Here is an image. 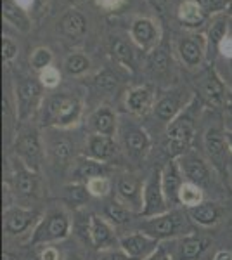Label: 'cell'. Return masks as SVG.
Wrapping results in <instances>:
<instances>
[{"instance_id":"1","label":"cell","mask_w":232,"mask_h":260,"mask_svg":"<svg viewBox=\"0 0 232 260\" xmlns=\"http://www.w3.org/2000/svg\"><path fill=\"white\" fill-rule=\"evenodd\" d=\"M82 113V104L77 98L71 95H56L47 103L44 115V123L52 127H70L77 123Z\"/></svg>"},{"instance_id":"2","label":"cell","mask_w":232,"mask_h":260,"mask_svg":"<svg viewBox=\"0 0 232 260\" xmlns=\"http://www.w3.org/2000/svg\"><path fill=\"white\" fill-rule=\"evenodd\" d=\"M194 136V121L191 116L182 115L168 125L167 141H164V153L170 158L180 156L189 148Z\"/></svg>"},{"instance_id":"3","label":"cell","mask_w":232,"mask_h":260,"mask_svg":"<svg viewBox=\"0 0 232 260\" xmlns=\"http://www.w3.org/2000/svg\"><path fill=\"white\" fill-rule=\"evenodd\" d=\"M144 207L139 215L149 219V217H158L167 213V205L168 201L164 198V191H163V184H161V172L156 170L153 172V175L149 177V180L146 182L144 189Z\"/></svg>"},{"instance_id":"4","label":"cell","mask_w":232,"mask_h":260,"mask_svg":"<svg viewBox=\"0 0 232 260\" xmlns=\"http://www.w3.org/2000/svg\"><path fill=\"white\" fill-rule=\"evenodd\" d=\"M141 233L151 236L153 240L159 241L164 238H172L182 229V217L177 212L163 213V215L153 217V219H147L139 225Z\"/></svg>"},{"instance_id":"5","label":"cell","mask_w":232,"mask_h":260,"mask_svg":"<svg viewBox=\"0 0 232 260\" xmlns=\"http://www.w3.org/2000/svg\"><path fill=\"white\" fill-rule=\"evenodd\" d=\"M70 234V220L64 213H52L45 220L40 222V225L35 229L31 238V245L40 243H50L57 240H64Z\"/></svg>"},{"instance_id":"6","label":"cell","mask_w":232,"mask_h":260,"mask_svg":"<svg viewBox=\"0 0 232 260\" xmlns=\"http://www.w3.org/2000/svg\"><path fill=\"white\" fill-rule=\"evenodd\" d=\"M182 169H180V163L175 160H170L161 170V184L164 191V198H167L168 205H177L179 201L180 189L184 186L182 180Z\"/></svg>"},{"instance_id":"7","label":"cell","mask_w":232,"mask_h":260,"mask_svg":"<svg viewBox=\"0 0 232 260\" xmlns=\"http://www.w3.org/2000/svg\"><path fill=\"white\" fill-rule=\"evenodd\" d=\"M205 148L208 151L210 160L218 170L223 172L227 165V149H229V142L222 130L210 128L205 136Z\"/></svg>"},{"instance_id":"8","label":"cell","mask_w":232,"mask_h":260,"mask_svg":"<svg viewBox=\"0 0 232 260\" xmlns=\"http://www.w3.org/2000/svg\"><path fill=\"white\" fill-rule=\"evenodd\" d=\"M180 169H182V174L185 175L187 182L196 184L200 187L210 182V170L200 156H194V154L184 156L182 161H180Z\"/></svg>"},{"instance_id":"9","label":"cell","mask_w":232,"mask_h":260,"mask_svg":"<svg viewBox=\"0 0 232 260\" xmlns=\"http://www.w3.org/2000/svg\"><path fill=\"white\" fill-rule=\"evenodd\" d=\"M18 153L23 158L24 163L29 167L31 170H37L40 165V156H42V148H40V141L37 132H28L24 136L19 137L18 141Z\"/></svg>"},{"instance_id":"10","label":"cell","mask_w":232,"mask_h":260,"mask_svg":"<svg viewBox=\"0 0 232 260\" xmlns=\"http://www.w3.org/2000/svg\"><path fill=\"white\" fill-rule=\"evenodd\" d=\"M121 250L125 251L130 257H141L146 255L147 251H151L154 246H158V241L153 240L151 236H147L144 233H137V234H128V236L121 238L120 240Z\"/></svg>"},{"instance_id":"11","label":"cell","mask_w":232,"mask_h":260,"mask_svg":"<svg viewBox=\"0 0 232 260\" xmlns=\"http://www.w3.org/2000/svg\"><path fill=\"white\" fill-rule=\"evenodd\" d=\"M35 219H37V212L23 210V208H11V210L6 212L4 228H6L9 234H21L33 224Z\"/></svg>"},{"instance_id":"12","label":"cell","mask_w":232,"mask_h":260,"mask_svg":"<svg viewBox=\"0 0 232 260\" xmlns=\"http://www.w3.org/2000/svg\"><path fill=\"white\" fill-rule=\"evenodd\" d=\"M116 153V144L109 136H92L88 141V156L99 161H106Z\"/></svg>"},{"instance_id":"13","label":"cell","mask_w":232,"mask_h":260,"mask_svg":"<svg viewBox=\"0 0 232 260\" xmlns=\"http://www.w3.org/2000/svg\"><path fill=\"white\" fill-rule=\"evenodd\" d=\"M189 215L194 222H197L200 225H215L218 220H220V208H218L217 203H212V201H203V203L196 205V207L189 208Z\"/></svg>"},{"instance_id":"14","label":"cell","mask_w":232,"mask_h":260,"mask_svg":"<svg viewBox=\"0 0 232 260\" xmlns=\"http://www.w3.org/2000/svg\"><path fill=\"white\" fill-rule=\"evenodd\" d=\"M40 83L37 80H24L19 87V116L24 118L40 98Z\"/></svg>"},{"instance_id":"15","label":"cell","mask_w":232,"mask_h":260,"mask_svg":"<svg viewBox=\"0 0 232 260\" xmlns=\"http://www.w3.org/2000/svg\"><path fill=\"white\" fill-rule=\"evenodd\" d=\"M206 16H208V12L196 0H185L179 7V18L187 26H200L205 23Z\"/></svg>"},{"instance_id":"16","label":"cell","mask_w":232,"mask_h":260,"mask_svg":"<svg viewBox=\"0 0 232 260\" xmlns=\"http://www.w3.org/2000/svg\"><path fill=\"white\" fill-rule=\"evenodd\" d=\"M90 127L94 128V132L99 134V136L111 137L116 128V118H115V115H113V111L109 110V108H101V110H97L90 118Z\"/></svg>"},{"instance_id":"17","label":"cell","mask_w":232,"mask_h":260,"mask_svg":"<svg viewBox=\"0 0 232 260\" xmlns=\"http://www.w3.org/2000/svg\"><path fill=\"white\" fill-rule=\"evenodd\" d=\"M59 28H61V31L64 33L66 37H70V39H80V37L87 31V21L80 12L71 11L68 14L62 16L61 23H59Z\"/></svg>"},{"instance_id":"18","label":"cell","mask_w":232,"mask_h":260,"mask_svg":"<svg viewBox=\"0 0 232 260\" xmlns=\"http://www.w3.org/2000/svg\"><path fill=\"white\" fill-rule=\"evenodd\" d=\"M2 16L6 21H9L12 26H16L21 31L29 30V19L18 4H14L12 0H2Z\"/></svg>"},{"instance_id":"19","label":"cell","mask_w":232,"mask_h":260,"mask_svg":"<svg viewBox=\"0 0 232 260\" xmlns=\"http://www.w3.org/2000/svg\"><path fill=\"white\" fill-rule=\"evenodd\" d=\"M118 192L123 198L126 203L132 205V207H139L142 200V191H141V184L136 177L132 175H125L120 179L118 182Z\"/></svg>"},{"instance_id":"20","label":"cell","mask_w":232,"mask_h":260,"mask_svg":"<svg viewBox=\"0 0 232 260\" xmlns=\"http://www.w3.org/2000/svg\"><path fill=\"white\" fill-rule=\"evenodd\" d=\"M208 238H185L179 246V258L180 260H197L208 248Z\"/></svg>"},{"instance_id":"21","label":"cell","mask_w":232,"mask_h":260,"mask_svg":"<svg viewBox=\"0 0 232 260\" xmlns=\"http://www.w3.org/2000/svg\"><path fill=\"white\" fill-rule=\"evenodd\" d=\"M104 172H106L104 163H101L99 160H94V158H87V160H82L78 163L77 170H75V177L80 180H85V184H87L88 180L94 177H103Z\"/></svg>"},{"instance_id":"22","label":"cell","mask_w":232,"mask_h":260,"mask_svg":"<svg viewBox=\"0 0 232 260\" xmlns=\"http://www.w3.org/2000/svg\"><path fill=\"white\" fill-rule=\"evenodd\" d=\"M90 240L95 248H101L111 240V228L97 215L90 217Z\"/></svg>"},{"instance_id":"23","label":"cell","mask_w":232,"mask_h":260,"mask_svg":"<svg viewBox=\"0 0 232 260\" xmlns=\"http://www.w3.org/2000/svg\"><path fill=\"white\" fill-rule=\"evenodd\" d=\"M179 52H180L182 61L187 66H197L201 62V59H203V50H201V45L192 39H184L182 42H180Z\"/></svg>"},{"instance_id":"24","label":"cell","mask_w":232,"mask_h":260,"mask_svg":"<svg viewBox=\"0 0 232 260\" xmlns=\"http://www.w3.org/2000/svg\"><path fill=\"white\" fill-rule=\"evenodd\" d=\"M201 90H203L205 98L208 99V103L215 104V106H220L222 101H223V85L222 82L218 80V77L213 73H210L208 77H206V80L203 82V87H201Z\"/></svg>"},{"instance_id":"25","label":"cell","mask_w":232,"mask_h":260,"mask_svg":"<svg viewBox=\"0 0 232 260\" xmlns=\"http://www.w3.org/2000/svg\"><path fill=\"white\" fill-rule=\"evenodd\" d=\"M125 146L132 154H142L149 148V137L144 130L130 128L125 134Z\"/></svg>"},{"instance_id":"26","label":"cell","mask_w":232,"mask_h":260,"mask_svg":"<svg viewBox=\"0 0 232 260\" xmlns=\"http://www.w3.org/2000/svg\"><path fill=\"white\" fill-rule=\"evenodd\" d=\"M14 187H16V191H18V194L26 196V198L35 194L37 179H35V175H33V172L19 170L18 174L14 175Z\"/></svg>"},{"instance_id":"27","label":"cell","mask_w":232,"mask_h":260,"mask_svg":"<svg viewBox=\"0 0 232 260\" xmlns=\"http://www.w3.org/2000/svg\"><path fill=\"white\" fill-rule=\"evenodd\" d=\"M149 103H151V92L146 87H139V89L132 90L128 94V99H126V106L134 113H144L147 110V106H149Z\"/></svg>"},{"instance_id":"28","label":"cell","mask_w":232,"mask_h":260,"mask_svg":"<svg viewBox=\"0 0 232 260\" xmlns=\"http://www.w3.org/2000/svg\"><path fill=\"white\" fill-rule=\"evenodd\" d=\"M177 111H179V99L175 95H167V98L159 99L154 106V115L163 121L174 120Z\"/></svg>"},{"instance_id":"29","label":"cell","mask_w":232,"mask_h":260,"mask_svg":"<svg viewBox=\"0 0 232 260\" xmlns=\"http://www.w3.org/2000/svg\"><path fill=\"white\" fill-rule=\"evenodd\" d=\"M132 35L141 45H147L149 42H153L156 35L154 24L149 19H137L132 26Z\"/></svg>"},{"instance_id":"30","label":"cell","mask_w":232,"mask_h":260,"mask_svg":"<svg viewBox=\"0 0 232 260\" xmlns=\"http://www.w3.org/2000/svg\"><path fill=\"white\" fill-rule=\"evenodd\" d=\"M179 201L182 205H185L187 208H192V207H196V205L203 203L201 187L191 182H184L182 189H180V194H179Z\"/></svg>"},{"instance_id":"31","label":"cell","mask_w":232,"mask_h":260,"mask_svg":"<svg viewBox=\"0 0 232 260\" xmlns=\"http://www.w3.org/2000/svg\"><path fill=\"white\" fill-rule=\"evenodd\" d=\"M111 54H113V57H115L118 62H121V64H125V66H132L134 64L132 47H130L125 40L113 39L111 40Z\"/></svg>"},{"instance_id":"32","label":"cell","mask_w":232,"mask_h":260,"mask_svg":"<svg viewBox=\"0 0 232 260\" xmlns=\"http://www.w3.org/2000/svg\"><path fill=\"white\" fill-rule=\"evenodd\" d=\"M104 213H106L109 222H113L115 225H123L130 220L128 208L123 207L121 203H118V201H111V203H108L106 208H104Z\"/></svg>"},{"instance_id":"33","label":"cell","mask_w":232,"mask_h":260,"mask_svg":"<svg viewBox=\"0 0 232 260\" xmlns=\"http://www.w3.org/2000/svg\"><path fill=\"white\" fill-rule=\"evenodd\" d=\"M50 154H52V158L57 163L66 165V163L71 160V156H73V144H71L68 139L54 141L52 146H50Z\"/></svg>"},{"instance_id":"34","label":"cell","mask_w":232,"mask_h":260,"mask_svg":"<svg viewBox=\"0 0 232 260\" xmlns=\"http://www.w3.org/2000/svg\"><path fill=\"white\" fill-rule=\"evenodd\" d=\"M64 196L70 203H85L90 196L87 184H70L64 187Z\"/></svg>"},{"instance_id":"35","label":"cell","mask_w":232,"mask_h":260,"mask_svg":"<svg viewBox=\"0 0 232 260\" xmlns=\"http://www.w3.org/2000/svg\"><path fill=\"white\" fill-rule=\"evenodd\" d=\"M88 66H90V61H88L85 56H82V54H73V56H70L64 62V70L68 71L70 75L85 73L88 70Z\"/></svg>"},{"instance_id":"36","label":"cell","mask_w":232,"mask_h":260,"mask_svg":"<svg viewBox=\"0 0 232 260\" xmlns=\"http://www.w3.org/2000/svg\"><path fill=\"white\" fill-rule=\"evenodd\" d=\"M116 85H118V77H116L115 73H111L109 70L101 71V73L95 77V87L99 90L109 92V90L115 89Z\"/></svg>"},{"instance_id":"37","label":"cell","mask_w":232,"mask_h":260,"mask_svg":"<svg viewBox=\"0 0 232 260\" xmlns=\"http://www.w3.org/2000/svg\"><path fill=\"white\" fill-rule=\"evenodd\" d=\"M87 187H88V192L92 196H106L109 189H111V184H109L108 177H94L87 182Z\"/></svg>"},{"instance_id":"38","label":"cell","mask_w":232,"mask_h":260,"mask_svg":"<svg viewBox=\"0 0 232 260\" xmlns=\"http://www.w3.org/2000/svg\"><path fill=\"white\" fill-rule=\"evenodd\" d=\"M50 61H52V54H50L49 49H39V50H35V54L31 56V64L37 71L47 70Z\"/></svg>"},{"instance_id":"39","label":"cell","mask_w":232,"mask_h":260,"mask_svg":"<svg viewBox=\"0 0 232 260\" xmlns=\"http://www.w3.org/2000/svg\"><path fill=\"white\" fill-rule=\"evenodd\" d=\"M225 33H227V23L223 19H218V21H215V23L212 24L208 37H210V40H212L213 45H218L223 40Z\"/></svg>"},{"instance_id":"40","label":"cell","mask_w":232,"mask_h":260,"mask_svg":"<svg viewBox=\"0 0 232 260\" xmlns=\"http://www.w3.org/2000/svg\"><path fill=\"white\" fill-rule=\"evenodd\" d=\"M203 9L212 14V12H218V11H223V9H229L230 2L232 0H196Z\"/></svg>"},{"instance_id":"41","label":"cell","mask_w":232,"mask_h":260,"mask_svg":"<svg viewBox=\"0 0 232 260\" xmlns=\"http://www.w3.org/2000/svg\"><path fill=\"white\" fill-rule=\"evenodd\" d=\"M151 64H153V68L156 71H164V70H167L168 68V56H167V52H164V50H158V52H154Z\"/></svg>"},{"instance_id":"42","label":"cell","mask_w":232,"mask_h":260,"mask_svg":"<svg viewBox=\"0 0 232 260\" xmlns=\"http://www.w3.org/2000/svg\"><path fill=\"white\" fill-rule=\"evenodd\" d=\"M16 52H18V47H16L11 40L4 39L2 40V57H4V61H11L12 57L16 56Z\"/></svg>"},{"instance_id":"43","label":"cell","mask_w":232,"mask_h":260,"mask_svg":"<svg viewBox=\"0 0 232 260\" xmlns=\"http://www.w3.org/2000/svg\"><path fill=\"white\" fill-rule=\"evenodd\" d=\"M146 260H170V257H168V251L164 246H158Z\"/></svg>"},{"instance_id":"44","label":"cell","mask_w":232,"mask_h":260,"mask_svg":"<svg viewBox=\"0 0 232 260\" xmlns=\"http://www.w3.org/2000/svg\"><path fill=\"white\" fill-rule=\"evenodd\" d=\"M101 260H132L130 255H126L123 250L121 251H109V253L104 255Z\"/></svg>"},{"instance_id":"45","label":"cell","mask_w":232,"mask_h":260,"mask_svg":"<svg viewBox=\"0 0 232 260\" xmlns=\"http://www.w3.org/2000/svg\"><path fill=\"white\" fill-rule=\"evenodd\" d=\"M42 260H59L57 250L56 248H45L42 253Z\"/></svg>"},{"instance_id":"46","label":"cell","mask_w":232,"mask_h":260,"mask_svg":"<svg viewBox=\"0 0 232 260\" xmlns=\"http://www.w3.org/2000/svg\"><path fill=\"white\" fill-rule=\"evenodd\" d=\"M213 260H232V253L227 250H220V251H217Z\"/></svg>"},{"instance_id":"47","label":"cell","mask_w":232,"mask_h":260,"mask_svg":"<svg viewBox=\"0 0 232 260\" xmlns=\"http://www.w3.org/2000/svg\"><path fill=\"white\" fill-rule=\"evenodd\" d=\"M149 2H151V6L156 7L158 11H164V7H167L168 0H149Z\"/></svg>"},{"instance_id":"48","label":"cell","mask_w":232,"mask_h":260,"mask_svg":"<svg viewBox=\"0 0 232 260\" xmlns=\"http://www.w3.org/2000/svg\"><path fill=\"white\" fill-rule=\"evenodd\" d=\"M2 260H19V258L16 257L14 253H11V251H4V253H2Z\"/></svg>"},{"instance_id":"49","label":"cell","mask_w":232,"mask_h":260,"mask_svg":"<svg viewBox=\"0 0 232 260\" xmlns=\"http://www.w3.org/2000/svg\"><path fill=\"white\" fill-rule=\"evenodd\" d=\"M225 137H227V142H229V149L232 153V132H225Z\"/></svg>"},{"instance_id":"50","label":"cell","mask_w":232,"mask_h":260,"mask_svg":"<svg viewBox=\"0 0 232 260\" xmlns=\"http://www.w3.org/2000/svg\"><path fill=\"white\" fill-rule=\"evenodd\" d=\"M71 4H82V2H85V0H70Z\"/></svg>"},{"instance_id":"51","label":"cell","mask_w":232,"mask_h":260,"mask_svg":"<svg viewBox=\"0 0 232 260\" xmlns=\"http://www.w3.org/2000/svg\"><path fill=\"white\" fill-rule=\"evenodd\" d=\"M227 12H229V14L232 16V2H230V6H229V9H227Z\"/></svg>"},{"instance_id":"52","label":"cell","mask_w":232,"mask_h":260,"mask_svg":"<svg viewBox=\"0 0 232 260\" xmlns=\"http://www.w3.org/2000/svg\"><path fill=\"white\" fill-rule=\"evenodd\" d=\"M68 260H78V258H77V257H70Z\"/></svg>"},{"instance_id":"53","label":"cell","mask_w":232,"mask_h":260,"mask_svg":"<svg viewBox=\"0 0 232 260\" xmlns=\"http://www.w3.org/2000/svg\"><path fill=\"white\" fill-rule=\"evenodd\" d=\"M230 66H232V61H230Z\"/></svg>"},{"instance_id":"54","label":"cell","mask_w":232,"mask_h":260,"mask_svg":"<svg viewBox=\"0 0 232 260\" xmlns=\"http://www.w3.org/2000/svg\"><path fill=\"white\" fill-rule=\"evenodd\" d=\"M40 2H44V0H40Z\"/></svg>"}]
</instances>
